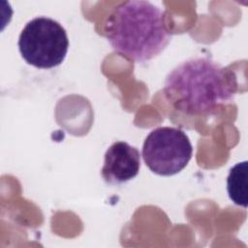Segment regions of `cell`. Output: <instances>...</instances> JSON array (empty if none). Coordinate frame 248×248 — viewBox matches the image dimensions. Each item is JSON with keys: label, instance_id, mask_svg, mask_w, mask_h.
<instances>
[{"label": "cell", "instance_id": "cell-1", "mask_svg": "<svg viewBox=\"0 0 248 248\" xmlns=\"http://www.w3.org/2000/svg\"><path fill=\"white\" fill-rule=\"evenodd\" d=\"M164 85L167 100L188 115L231 102L237 89L232 72L208 58H193L177 65L168 74Z\"/></svg>", "mask_w": 248, "mask_h": 248}, {"label": "cell", "instance_id": "cell-2", "mask_svg": "<svg viewBox=\"0 0 248 248\" xmlns=\"http://www.w3.org/2000/svg\"><path fill=\"white\" fill-rule=\"evenodd\" d=\"M106 37L118 53L144 62L167 47L171 34L159 7L149 1L131 0L114 7L106 23Z\"/></svg>", "mask_w": 248, "mask_h": 248}, {"label": "cell", "instance_id": "cell-3", "mask_svg": "<svg viewBox=\"0 0 248 248\" xmlns=\"http://www.w3.org/2000/svg\"><path fill=\"white\" fill-rule=\"evenodd\" d=\"M18 48L28 64L40 69H50L64 61L69 49V39L59 22L39 16L28 21L21 30Z\"/></svg>", "mask_w": 248, "mask_h": 248}, {"label": "cell", "instance_id": "cell-4", "mask_svg": "<svg viewBox=\"0 0 248 248\" xmlns=\"http://www.w3.org/2000/svg\"><path fill=\"white\" fill-rule=\"evenodd\" d=\"M193 147L187 135L174 127H159L145 138L142 158L148 169L162 176L180 172L192 158Z\"/></svg>", "mask_w": 248, "mask_h": 248}, {"label": "cell", "instance_id": "cell-5", "mask_svg": "<svg viewBox=\"0 0 248 248\" xmlns=\"http://www.w3.org/2000/svg\"><path fill=\"white\" fill-rule=\"evenodd\" d=\"M140 168V151L126 141H116L105 153L101 173L108 184L119 185L135 178Z\"/></svg>", "mask_w": 248, "mask_h": 248}, {"label": "cell", "instance_id": "cell-6", "mask_svg": "<svg viewBox=\"0 0 248 248\" xmlns=\"http://www.w3.org/2000/svg\"><path fill=\"white\" fill-rule=\"evenodd\" d=\"M227 190L235 204L247 207V161L237 163L230 170Z\"/></svg>", "mask_w": 248, "mask_h": 248}]
</instances>
